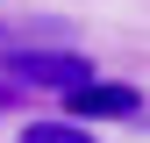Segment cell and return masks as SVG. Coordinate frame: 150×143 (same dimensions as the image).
<instances>
[{
    "label": "cell",
    "instance_id": "1",
    "mask_svg": "<svg viewBox=\"0 0 150 143\" xmlns=\"http://www.w3.org/2000/svg\"><path fill=\"white\" fill-rule=\"evenodd\" d=\"M0 72H7L14 86H43V93H79V86H93V57H79V50H0Z\"/></svg>",
    "mask_w": 150,
    "mask_h": 143
},
{
    "label": "cell",
    "instance_id": "2",
    "mask_svg": "<svg viewBox=\"0 0 150 143\" xmlns=\"http://www.w3.org/2000/svg\"><path fill=\"white\" fill-rule=\"evenodd\" d=\"M100 115H143V93L115 86V79H93L79 93H64V122H100Z\"/></svg>",
    "mask_w": 150,
    "mask_h": 143
},
{
    "label": "cell",
    "instance_id": "3",
    "mask_svg": "<svg viewBox=\"0 0 150 143\" xmlns=\"http://www.w3.org/2000/svg\"><path fill=\"white\" fill-rule=\"evenodd\" d=\"M22 143H93V136H86V122H29Z\"/></svg>",
    "mask_w": 150,
    "mask_h": 143
}]
</instances>
